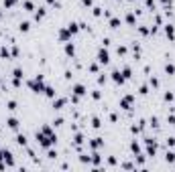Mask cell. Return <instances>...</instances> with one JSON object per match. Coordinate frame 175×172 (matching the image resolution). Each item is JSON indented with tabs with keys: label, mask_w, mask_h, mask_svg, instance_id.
Masks as SVG:
<instances>
[{
	"label": "cell",
	"mask_w": 175,
	"mask_h": 172,
	"mask_svg": "<svg viewBox=\"0 0 175 172\" xmlns=\"http://www.w3.org/2000/svg\"><path fill=\"white\" fill-rule=\"evenodd\" d=\"M29 87H31L35 93H43V89H45V79H43V75H35L31 81H29Z\"/></svg>",
	"instance_id": "obj_1"
},
{
	"label": "cell",
	"mask_w": 175,
	"mask_h": 172,
	"mask_svg": "<svg viewBox=\"0 0 175 172\" xmlns=\"http://www.w3.org/2000/svg\"><path fill=\"white\" fill-rule=\"evenodd\" d=\"M98 63H100V65H108L110 63V53H108V49H106V47H100V49H98Z\"/></svg>",
	"instance_id": "obj_2"
},
{
	"label": "cell",
	"mask_w": 175,
	"mask_h": 172,
	"mask_svg": "<svg viewBox=\"0 0 175 172\" xmlns=\"http://www.w3.org/2000/svg\"><path fill=\"white\" fill-rule=\"evenodd\" d=\"M145 146H147V156H155L157 154V140L155 138H145Z\"/></svg>",
	"instance_id": "obj_3"
},
{
	"label": "cell",
	"mask_w": 175,
	"mask_h": 172,
	"mask_svg": "<svg viewBox=\"0 0 175 172\" xmlns=\"http://www.w3.org/2000/svg\"><path fill=\"white\" fill-rule=\"evenodd\" d=\"M0 160H4L6 162V166L8 168H12V166H14V156H12V152L10 150H0Z\"/></svg>",
	"instance_id": "obj_4"
},
{
	"label": "cell",
	"mask_w": 175,
	"mask_h": 172,
	"mask_svg": "<svg viewBox=\"0 0 175 172\" xmlns=\"http://www.w3.org/2000/svg\"><path fill=\"white\" fill-rule=\"evenodd\" d=\"M23 77H25V71L20 67H14V71H12V85H14V87H20Z\"/></svg>",
	"instance_id": "obj_5"
},
{
	"label": "cell",
	"mask_w": 175,
	"mask_h": 172,
	"mask_svg": "<svg viewBox=\"0 0 175 172\" xmlns=\"http://www.w3.org/2000/svg\"><path fill=\"white\" fill-rule=\"evenodd\" d=\"M132 103H134V95L129 93V95H124V97L120 99V109H126V111H129L130 107H132Z\"/></svg>",
	"instance_id": "obj_6"
},
{
	"label": "cell",
	"mask_w": 175,
	"mask_h": 172,
	"mask_svg": "<svg viewBox=\"0 0 175 172\" xmlns=\"http://www.w3.org/2000/svg\"><path fill=\"white\" fill-rule=\"evenodd\" d=\"M110 79H112L116 85H122V83L126 81L124 77H122V71H120V69H112V73H110Z\"/></svg>",
	"instance_id": "obj_7"
},
{
	"label": "cell",
	"mask_w": 175,
	"mask_h": 172,
	"mask_svg": "<svg viewBox=\"0 0 175 172\" xmlns=\"http://www.w3.org/2000/svg\"><path fill=\"white\" fill-rule=\"evenodd\" d=\"M71 93H75V95L84 97V95H88V87H86L84 83H75L74 87H71Z\"/></svg>",
	"instance_id": "obj_8"
},
{
	"label": "cell",
	"mask_w": 175,
	"mask_h": 172,
	"mask_svg": "<svg viewBox=\"0 0 175 172\" xmlns=\"http://www.w3.org/2000/svg\"><path fill=\"white\" fill-rule=\"evenodd\" d=\"M57 37H59V41L61 43H69L71 41V33L67 31V27H63V28H59V33H57Z\"/></svg>",
	"instance_id": "obj_9"
},
{
	"label": "cell",
	"mask_w": 175,
	"mask_h": 172,
	"mask_svg": "<svg viewBox=\"0 0 175 172\" xmlns=\"http://www.w3.org/2000/svg\"><path fill=\"white\" fill-rule=\"evenodd\" d=\"M163 31H165V34H167V38H169V41H175V27H173L171 23L163 24Z\"/></svg>",
	"instance_id": "obj_10"
},
{
	"label": "cell",
	"mask_w": 175,
	"mask_h": 172,
	"mask_svg": "<svg viewBox=\"0 0 175 172\" xmlns=\"http://www.w3.org/2000/svg\"><path fill=\"white\" fill-rule=\"evenodd\" d=\"M90 156H92V160H90V164H94V168H98V166L102 164V156H100V154H98V150H94V152L90 154Z\"/></svg>",
	"instance_id": "obj_11"
},
{
	"label": "cell",
	"mask_w": 175,
	"mask_h": 172,
	"mask_svg": "<svg viewBox=\"0 0 175 172\" xmlns=\"http://www.w3.org/2000/svg\"><path fill=\"white\" fill-rule=\"evenodd\" d=\"M6 126L8 128H10V130H19V128H20V122H19V118H14V115H12V118H8L6 119Z\"/></svg>",
	"instance_id": "obj_12"
},
{
	"label": "cell",
	"mask_w": 175,
	"mask_h": 172,
	"mask_svg": "<svg viewBox=\"0 0 175 172\" xmlns=\"http://www.w3.org/2000/svg\"><path fill=\"white\" fill-rule=\"evenodd\" d=\"M65 103H67L65 97H53V109H63Z\"/></svg>",
	"instance_id": "obj_13"
},
{
	"label": "cell",
	"mask_w": 175,
	"mask_h": 172,
	"mask_svg": "<svg viewBox=\"0 0 175 172\" xmlns=\"http://www.w3.org/2000/svg\"><path fill=\"white\" fill-rule=\"evenodd\" d=\"M102 146H104V138H94V140H90V148L92 150H100Z\"/></svg>",
	"instance_id": "obj_14"
},
{
	"label": "cell",
	"mask_w": 175,
	"mask_h": 172,
	"mask_svg": "<svg viewBox=\"0 0 175 172\" xmlns=\"http://www.w3.org/2000/svg\"><path fill=\"white\" fill-rule=\"evenodd\" d=\"M108 27H110V28H120V27H122V20L118 18V16H110Z\"/></svg>",
	"instance_id": "obj_15"
},
{
	"label": "cell",
	"mask_w": 175,
	"mask_h": 172,
	"mask_svg": "<svg viewBox=\"0 0 175 172\" xmlns=\"http://www.w3.org/2000/svg\"><path fill=\"white\" fill-rule=\"evenodd\" d=\"M63 51H65V55H67V57H74V55H75V47H74V43H65V49H63Z\"/></svg>",
	"instance_id": "obj_16"
},
{
	"label": "cell",
	"mask_w": 175,
	"mask_h": 172,
	"mask_svg": "<svg viewBox=\"0 0 175 172\" xmlns=\"http://www.w3.org/2000/svg\"><path fill=\"white\" fill-rule=\"evenodd\" d=\"M43 93H45L47 97H51V99H53V97H57V91H55V87H51V85H45Z\"/></svg>",
	"instance_id": "obj_17"
},
{
	"label": "cell",
	"mask_w": 175,
	"mask_h": 172,
	"mask_svg": "<svg viewBox=\"0 0 175 172\" xmlns=\"http://www.w3.org/2000/svg\"><path fill=\"white\" fill-rule=\"evenodd\" d=\"M39 130L43 132V134H47V136H51V138H57V136H55V132H53V128H51L49 124H45V126H41Z\"/></svg>",
	"instance_id": "obj_18"
},
{
	"label": "cell",
	"mask_w": 175,
	"mask_h": 172,
	"mask_svg": "<svg viewBox=\"0 0 175 172\" xmlns=\"http://www.w3.org/2000/svg\"><path fill=\"white\" fill-rule=\"evenodd\" d=\"M45 14H47V8H45V6H39V8H35V18H37V20L45 18Z\"/></svg>",
	"instance_id": "obj_19"
},
{
	"label": "cell",
	"mask_w": 175,
	"mask_h": 172,
	"mask_svg": "<svg viewBox=\"0 0 175 172\" xmlns=\"http://www.w3.org/2000/svg\"><path fill=\"white\" fill-rule=\"evenodd\" d=\"M23 8L27 12H35V2L33 0H23Z\"/></svg>",
	"instance_id": "obj_20"
},
{
	"label": "cell",
	"mask_w": 175,
	"mask_h": 172,
	"mask_svg": "<svg viewBox=\"0 0 175 172\" xmlns=\"http://www.w3.org/2000/svg\"><path fill=\"white\" fill-rule=\"evenodd\" d=\"M130 152L132 154H134V156H139V154H140V144H139V142H130Z\"/></svg>",
	"instance_id": "obj_21"
},
{
	"label": "cell",
	"mask_w": 175,
	"mask_h": 172,
	"mask_svg": "<svg viewBox=\"0 0 175 172\" xmlns=\"http://www.w3.org/2000/svg\"><path fill=\"white\" fill-rule=\"evenodd\" d=\"M124 20H126V23H129V24H130V27H134V24H136V16H134V12H132V10H130V12H129V14H126V16H124Z\"/></svg>",
	"instance_id": "obj_22"
},
{
	"label": "cell",
	"mask_w": 175,
	"mask_h": 172,
	"mask_svg": "<svg viewBox=\"0 0 175 172\" xmlns=\"http://www.w3.org/2000/svg\"><path fill=\"white\" fill-rule=\"evenodd\" d=\"M67 31H69L71 34L79 33V23H67Z\"/></svg>",
	"instance_id": "obj_23"
},
{
	"label": "cell",
	"mask_w": 175,
	"mask_h": 172,
	"mask_svg": "<svg viewBox=\"0 0 175 172\" xmlns=\"http://www.w3.org/2000/svg\"><path fill=\"white\" fill-rule=\"evenodd\" d=\"M82 144H84V134H79V132H78V134L74 136V146H75V148H79Z\"/></svg>",
	"instance_id": "obj_24"
},
{
	"label": "cell",
	"mask_w": 175,
	"mask_h": 172,
	"mask_svg": "<svg viewBox=\"0 0 175 172\" xmlns=\"http://www.w3.org/2000/svg\"><path fill=\"white\" fill-rule=\"evenodd\" d=\"M19 31L20 33H29L31 31V23H29V20H23V23L19 24Z\"/></svg>",
	"instance_id": "obj_25"
},
{
	"label": "cell",
	"mask_w": 175,
	"mask_h": 172,
	"mask_svg": "<svg viewBox=\"0 0 175 172\" xmlns=\"http://www.w3.org/2000/svg\"><path fill=\"white\" fill-rule=\"evenodd\" d=\"M16 144L25 148V146H27V136H25V134H16Z\"/></svg>",
	"instance_id": "obj_26"
},
{
	"label": "cell",
	"mask_w": 175,
	"mask_h": 172,
	"mask_svg": "<svg viewBox=\"0 0 175 172\" xmlns=\"http://www.w3.org/2000/svg\"><path fill=\"white\" fill-rule=\"evenodd\" d=\"M122 77H124V79H130L132 77V69L126 65V67H122Z\"/></svg>",
	"instance_id": "obj_27"
},
{
	"label": "cell",
	"mask_w": 175,
	"mask_h": 172,
	"mask_svg": "<svg viewBox=\"0 0 175 172\" xmlns=\"http://www.w3.org/2000/svg\"><path fill=\"white\" fill-rule=\"evenodd\" d=\"M165 73H167V75H175V65L173 63H167V65H165Z\"/></svg>",
	"instance_id": "obj_28"
},
{
	"label": "cell",
	"mask_w": 175,
	"mask_h": 172,
	"mask_svg": "<svg viewBox=\"0 0 175 172\" xmlns=\"http://www.w3.org/2000/svg\"><path fill=\"white\" fill-rule=\"evenodd\" d=\"M149 126H151V128H155V130H157V128H159V118H157V115H153V118L149 119Z\"/></svg>",
	"instance_id": "obj_29"
},
{
	"label": "cell",
	"mask_w": 175,
	"mask_h": 172,
	"mask_svg": "<svg viewBox=\"0 0 175 172\" xmlns=\"http://www.w3.org/2000/svg\"><path fill=\"white\" fill-rule=\"evenodd\" d=\"M6 107H8V109H10V111H16V109H19V103H16L14 99H10V101L6 103Z\"/></svg>",
	"instance_id": "obj_30"
},
{
	"label": "cell",
	"mask_w": 175,
	"mask_h": 172,
	"mask_svg": "<svg viewBox=\"0 0 175 172\" xmlns=\"http://www.w3.org/2000/svg\"><path fill=\"white\" fill-rule=\"evenodd\" d=\"M165 160L171 164V162H175V152H171V150H167V154H165Z\"/></svg>",
	"instance_id": "obj_31"
},
{
	"label": "cell",
	"mask_w": 175,
	"mask_h": 172,
	"mask_svg": "<svg viewBox=\"0 0 175 172\" xmlns=\"http://www.w3.org/2000/svg\"><path fill=\"white\" fill-rule=\"evenodd\" d=\"M136 31H139V34H143V37H147V34H151V28H149V27H139V28H136Z\"/></svg>",
	"instance_id": "obj_32"
},
{
	"label": "cell",
	"mask_w": 175,
	"mask_h": 172,
	"mask_svg": "<svg viewBox=\"0 0 175 172\" xmlns=\"http://www.w3.org/2000/svg\"><path fill=\"white\" fill-rule=\"evenodd\" d=\"M100 126H102L100 118H96V115H94V118H92V128H94V130H98V128H100Z\"/></svg>",
	"instance_id": "obj_33"
},
{
	"label": "cell",
	"mask_w": 175,
	"mask_h": 172,
	"mask_svg": "<svg viewBox=\"0 0 175 172\" xmlns=\"http://www.w3.org/2000/svg\"><path fill=\"white\" fill-rule=\"evenodd\" d=\"M149 85H151V87H159V79H157V77H149Z\"/></svg>",
	"instance_id": "obj_34"
},
{
	"label": "cell",
	"mask_w": 175,
	"mask_h": 172,
	"mask_svg": "<svg viewBox=\"0 0 175 172\" xmlns=\"http://www.w3.org/2000/svg\"><path fill=\"white\" fill-rule=\"evenodd\" d=\"M92 14H94V16H102V14H104V10H102L100 6H94V8H92Z\"/></svg>",
	"instance_id": "obj_35"
},
{
	"label": "cell",
	"mask_w": 175,
	"mask_h": 172,
	"mask_svg": "<svg viewBox=\"0 0 175 172\" xmlns=\"http://www.w3.org/2000/svg\"><path fill=\"white\" fill-rule=\"evenodd\" d=\"M90 160H92V156H88V154H82V156H79V162H82V164H90Z\"/></svg>",
	"instance_id": "obj_36"
},
{
	"label": "cell",
	"mask_w": 175,
	"mask_h": 172,
	"mask_svg": "<svg viewBox=\"0 0 175 172\" xmlns=\"http://www.w3.org/2000/svg\"><path fill=\"white\" fill-rule=\"evenodd\" d=\"M106 79H108V75H106V73H98V83H106Z\"/></svg>",
	"instance_id": "obj_37"
},
{
	"label": "cell",
	"mask_w": 175,
	"mask_h": 172,
	"mask_svg": "<svg viewBox=\"0 0 175 172\" xmlns=\"http://www.w3.org/2000/svg\"><path fill=\"white\" fill-rule=\"evenodd\" d=\"M14 4H19V0H4V8H12Z\"/></svg>",
	"instance_id": "obj_38"
},
{
	"label": "cell",
	"mask_w": 175,
	"mask_h": 172,
	"mask_svg": "<svg viewBox=\"0 0 175 172\" xmlns=\"http://www.w3.org/2000/svg\"><path fill=\"white\" fill-rule=\"evenodd\" d=\"M126 51H129V49H126L124 45H120V47H118V49H116V53L120 55V57H124V55H126Z\"/></svg>",
	"instance_id": "obj_39"
},
{
	"label": "cell",
	"mask_w": 175,
	"mask_h": 172,
	"mask_svg": "<svg viewBox=\"0 0 175 172\" xmlns=\"http://www.w3.org/2000/svg\"><path fill=\"white\" fill-rule=\"evenodd\" d=\"M139 93H140V95H147V93H149V85H140V87H139Z\"/></svg>",
	"instance_id": "obj_40"
},
{
	"label": "cell",
	"mask_w": 175,
	"mask_h": 172,
	"mask_svg": "<svg viewBox=\"0 0 175 172\" xmlns=\"http://www.w3.org/2000/svg\"><path fill=\"white\" fill-rule=\"evenodd\" d=\"M163 99H165V101H173V99H175V95H173L171 91H167V93L163 95Z\"/></svg>",
	"instance_id": "obj_41"
},
{
	"label": "cell",
	"mask_w": 175,
	"mask_h": 172,
	"mask_svg": "<svg viewBox=\"0 0 175 172\" xmlns=\"http://www.w3.org/2000/svg\"><path fill=\"white\" fill-rule=\"evenodd\" d=\"M100 97H102V93L98 91V89H94V91H92V99H96V101H98Z\"/></svg>",
	"instance_id": "obj_42"
},
{
	"label": "cell",
	"mask_w": 175,
	"mask_h": 172,
	"mask_svg": "<svg viewBox=\"0 0 175 172\" xmlns=\"http://www.w3.org/2000/svg\"><path fill=\"white\" fill-rule=\"evenodd\" d=\"M90 71H92V73H98V63H90Z\"/></svg>",
	"instance_id": "obj_43"
},
{
	"label": "cell",
	"mask_w": 175,
	"mask_h": 172,
	"mask_svg": "<svg viewBox=\"0 0 175 172\" xmlns=\"http://www.w3.org/2000/svg\"><path fill=\"white\" fill-rule=\"evenodd\" d=\"M145 4H147V8H153V10H155V0H145Z\"/></svg>",
	"instance_id": "obj_44"
},
{
	"label": "cell",
	"mask_w": 175,
	"mask_h": 172,
	"mask_svg": "<svg viewBox=\"0 0 175 172\" xmlns=\"http://www.w3.org/2000/svg\"><path fill=\"white\" fill-rule=\"evenodd\" d=\"M132 53H134V55H136V57H139V53H140V47H139V45H136V43H134V45H132Z\"/></svg>",
	"instance_id": "obj_45"
},
{
	"label": "cell",
	"mask_w": 175,
	"mask_h": 172,
	"mask_svg": "<svg viewBox=\"0 0 175 172\" xmlns=\"http://www.w3.org/2000/svg\"><path fill=\"white\" fill-rule=\"evenodd\" d=\"M122 166V168H126V170H132V168H134V164H130V162H124V164H120Z\"/></svg>",
	"instance_id": "obj_46"
},
{
	"label": "cell",
	"mask_w": 175,
	"mask_h": 172,
	"mask_svg": "<svg viewBox=\"0 0 175 172\" xmlns=\"http://www.w3.org/2000/svg\"><path fill=\"white\" fill-rule=\"evenodd\" d=\"M10 55H12V57H19V47H12V49H10Z\"/></svg>",
	"instance_id": "obj_47"
},
{
	"label": "cell",
	"mask_w": 175,
	"mask_h": 172,
	"mask_svg": "<svg viewBox=\"0 0 175 172\" xmlns=\"http://www.w3.org/2000/svg\"><path fill=\"white\" fill-rule=\"evenodd\" d=\"M167 124H171V126H175V115H167Z\"/></svg>",
	"instance_id": "obj_48"
},
{
	"label": "cell",
	"mask_w": 175,
	"mask_h": 172,
	"mask_svg": "<svg viewBox=\"0 0 175 172\" xmlns=\"http://www.w3.org/2000/svg\"><path fill=\"white\" fill-rule=\"evenodd\" d=\"M167 146H169V148H173V146H175V138H167Z\"/></svg>",
	"instance_id": "obj_49"
},
{
	"label": "cell",
	"mask_w": 175,
	"mask_h": 172,
	"mask_svg": "<svg viewBox=\"0 0 175 172\" xmlns=\"http://www.w3.org/2000/svg\"><path fill=\"white\" fill-rule=\"evenodd\" d=\"M57 156V152H53V150H47V158H55Z\"/></svg>",
	"instance_id": "obj_50"
},
{
	"label": "cell",
	"mask_w": 175,
	"mask_h": 172,
	"mask_svg": "<svg viewBox=\"0 0 175 172\" xmlns=\"http://www.w3.org/2000/svg\"><path fill=\"white\" fill-rule=\"evenodd\" d=\"M108 45H110V38L104 37V38H102V47H108Z\"/></svg>",
	"instance_id": "obj_51"
},
{
	"label": "cell",
	"mask_w": 175,
	"mask_h": 172,
	"mask_svg": "<svg viewBox=\"0 0 175 172\" xmlns=\"http://www.w3.org/2000/svg\"><path fill=\"white\" fill-rule=\"evenodd\" d=\"M108 166H116V158L110 156V158H108Z\"/></svg>",
	"instance_id": "obj_52"
},
{
	"label": "cell",
	"mask_w": 175,
	"mask_h": 172,
	"mask_svg": "<svg viewBox=\"0 0 175 172\" xmlns=\"http://www.w3.org/2000/svg\"><path fill=\"white\" fill-rule=\"evenodd\" d=\"M53 126H63V118H57V119L53 122Z\"/></svg>",
	"instance_id": "obj_53"
},
{
	"label": "cell",
	"mask_w": 175,
	"mask_h": 172,
	"mask_svg": "<svg viewBox=\"0 0 175 172\" xmlns=\"http://www.w3.org/2000/svg\"><path fill=\"white\" fill-rule=\"evenodd\" d=\"M45 2H47V4H51V6H59L57 0H45Z\"/></svg>",
	"instance_id": "obj_54"
},
{
	"label": "cell",
	"mask_w": 175,
	"mask_h": 172,
	"mask_svg": "<svg viewBox=\"0 0 175 172\" xmlns=\"http://www.w3.org/2000/svg\"><path fill=\"white\" fill-rule=\"evenodd\" d=\"M84 6H94V0H82Z\"/></svg>",
	"instance_id": "obj_55"
},
{
	"label": "cell",
	"mask_w": 175,
	"mask_h": 172,
	"mask_svg": "<svg viewBox=\"0 0 175 172\" xmlns=\"http://www.w3.org/2000/svg\"><path fill=\"white\" fill-rule=\"evenodd\" d=\"M0 18H2V10H0Z\"/></svg>",
	"instance_id": "obj_56"
},
{
	"label": "cell",
	"mask_w": 175,
	"mask_h": 172,
	"mask_svg": "<svg viewBox=\"0 0 175 172\" xmlns=\"http://www.w3.org/2000/svg\"><path fill=\"white\" fill-rule=\"evenodd\" d=\"M0 89H2V83H0Z\"/></svg>",
	"instance_id": "obj_57"
},
{
	"label": "cell",
	"mask_w": 175,
	"mask_h": 172,
	"mask_svg": "<svg viewBox=\"0 0 175 172\" xmlns=\"http://www.w3.org/2000/svg\"><path fill=\"white\" fill-rule=\"evenodd\" d=\"M0 150H2V148H0Z\"/></svg>",
	"instance_id": "obj_58"
}]
</instances>
